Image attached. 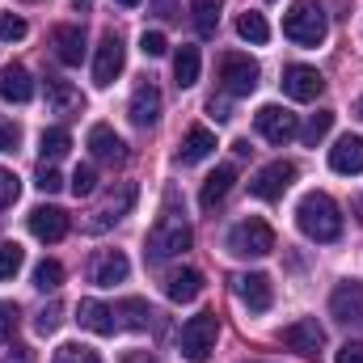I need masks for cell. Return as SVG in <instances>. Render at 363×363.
Here are the masks:
<instances>
[{
	"instance_id": "obj_1",
	"label": "cell",
	"mask_w": 363,
	"mask_h": 363,
	"mask_svg": "<svg viewBox=\"0 0 363 363\" xmlns=\"http://www.w3.org/2000/svg\"><path fill=\"white\" fill-rule=\"evenodd\" d=\"M296 224H300V233H304L308 241H321V245L342 237V211H338V203H334L325 190H313V194L300 199Z\"/></svg>"
},
{
	"instance_id": "obj_2",
	"label": "cell",
	"mask_w": 363,
	"mask_h": 363,
	"mask_svg": "<svg viewBox=\"0 0 363 363\" xmlns=\"http://www.w3.org/2000/svg\"><path fill=\"white\" fill-rule=\"evenodd\" d=\"M283 34H287L296 47H321L325 34H330V21H325L321 4H313V0H296V4L283 13Z\"/></svg>"
},
{
	"instance_id": "obj_3",
	"label": "cell",
	"mask_w": 363,
	"mask_h": 363,
	"mask_svg": "<svg viewBox=\"0 0 363 363\" xmlns=\"http://www.w3.org/2000/svg\"><path fill=\"white\" fill-rule=\"evenodd\" d=\"M190 241H194L190 224L182 220L174 207H165L161 220H157L152 233H148V258H152V262H165V258H174V254H186Z\"/></svg>"
},
{
	"instance_id": "obj_4",
	"label": "cell",
	"mask_w": 363,
	"mask_h": 363,
	"mask_svg": "<svg viewBox=\"0 0 363 363\" xmlns=\"http://www.w3.org/2000/svg\"><path fill=\"white\" fill-rule=\"evenodd\" d=\"M216 334H220V321H216V313H199V317H190L186 325H182V359L186 363H207L211 359V351H216Z\"/></svg>"
},
{
	"instance_id": "obj_5",
	"label": "cell",
	"mask_w": 363,
	"mask_h": 363,
	"mask_svg": "<svg viewBox=\"0 0 363 363\" xmlns=\"http://www.w3.org/2000/svg\"><path fill=\"white\" fill-rule=\"evenodd\" d=\"M271 250H274V228L267 220L250 216V220L233 224V233H228V254H237V258H267Z\"/></svg>"
},
{
	"instance_id": "obj_6",
	"label": "cell",
	"mask_w": 363,
	"mask_h": 363,
	"mask_svg": "<svg viewBox=\"0 0 363 363\" xmlns=\"http://www.w3.org/2000/svg\"><path fill=\"white\" fill-rule=\"evenodd\" d=\"M216 77H220V89L228 93V97H250V93L258 89V64L250 60V55H241V51H228V55H220V64H216Z\"/></svg>"
},
{
	"instance_id": "obj_7",
	"label": "cell",
	"mask_w": 363,
	"mask_h": 363,
	"mask_svg": "<svg viewBox=\"0 0 363 363\" xmlns=\"http://www.w3.org/2000/svg\"><path fill=\"white\" fill-rule=\"evenodd\" d=\"M330 317L347 330H363V283L347 279L330 291Z\"/></svg>"
},
{
	"instance_id": "obj_8",
	"label": "cell",
	"mask_w": 363,
	"mask_h": 363,
	"mask_svg": "<svg viewBox=\"0 0 363 363\" xmlns=\"http://www.w3.org/2000/svg\"><path fill=\"white\" fill-rule=\"evenodd\" d=\"M123 64H127V51H123V38L114 34V30H106L101 34V43H97V55H93V85H114L118 81V72H123Z\"/></svg>"
},
{
	"instance_id": "obj_9",
	"label": "cell",
	"mask_w": 363,
	"mask_h": 363,
	"mask_svg": "<svg viewBox=\"0 0 363 363\" xmlns=\"http://www.w3.org/2000/svg\"><path fill=\"white\" fill-rule=\"evenodd\" d=\"M135 194H140V190H135V182H118V190H110V194L101 199V207L93 211V220L85 224V228H89V233H101V228L118 224V220L135 207Z\"/></svg>"
},
{
	"instance_id": "obj_10",
	"label": "cell",
	"mask_w": 363,
	"mask_h": 363,
	"mask_svg": "<svg viewBox=\"0 0 363 363\" xmlns=\"http://www.w3.org/2000/svg\"><path fill=\"white\" fill-rule=\"evenodd\" d=\"M279 338H283V347L296 351V355H317V351L325 347V325H321L317 317H300V321L283 325Z\"/></svg>"
},
{
	"instance_id": "obj_11",
	"label": "cell",
	"mask_w": 363,
	"mask_h": 363,
	"mask_svg": "<svg viewBox=\"0 0 363 363\" xmlns=\"http://www.w3.org/2000/svg\"><path fill=\"white\" fill-rule=\"evenodd\" d=\"M296 165L291 161H271V165H262L258 174H254V182H250V190H254V199H267V203H274V199H283V190L296 182Z\"/></svg>"
},
{
	"instance_id": "obj_12",
	"label": "cell",
	"mask_w": 363,
	"mask_h": 363,
	"mask_svg": "<svg viewBox=\"0 0 363 363\" xmlns=\"http://www.w3.org/2000/svg\"><path fill=\"white\" fill-rule=\"evenodd\" d=\"M254 127H258V135L271 140V144H287L291 135H300V123H296V114H291L287 106H262V110L254 114Z\"/></svg>"
},
{
	"instance_id": "obj_13",
	"label": "cell",
	"mask_w": 363,
	"mask_h": 363,
	"mask_svg": "<svg viewBox=\"0 0 363 363\" xmlns=\"http://www.w3.org/2000/svg\"><path fill=\"white\" fill-rule=\"evenodd\" d=\"M321 89H325V81H321L317 68H308V64H291V68H283V93H287L291 101H317Z\"/></svg>"
},
{
	"instance_id": "obj_14",
	"label": "cell",
	"mask_w": 363,
	"mask_h": 363,
	"mask_svg": "<svg viewBox=\"0 0 363 363\" xmlns=\"http://www.w3.org/2000/svg\"><path fill=\"white\" fill-rule=\"evenodd\" d=\"M131 274V262H127V254L123 250H97L89 262V279L97 287H114V283H123Z\"/></svg>"
},
{
	"instance_id": "obj_15",
	"label": "cell",
	"mask_w": 363,
	"mask_h": 363,
	"mask_svg": "<svg viewBox=\"0 0 363 363\" xmlns=\"http://www.w3.org/2000/svg\"><path fill=\"white\" fill-rule=\"evenodd\" d=\"M233 287H237V300H241L250 313H267L274 304V287H271L267 274H237Z\"/></svg>"
},
{
	"instance_id": "obj_16",
	"label": "cell",
	"mask_w": 363,
	"mask_h": 363,
	"mask_svg": "<svg viewBox=\"0 0 363 363\" xmlns=\"http://www.w3.org/2000/svg\"><path fill=\"white\" fill-rule=\"evenodd\" d=\"M26 224H30V233H34L38 241H47V245L68 237V211H60V207H34Z\"/></svg>"
},
{
	"instance_id": "obj_17",
	"label": "cell",
	"mask_w": 363,
	"mask_h": 363,
	"mask_svg": "<svg viewBox=\"0 0 363 363\" xmlns=\"http://www.w3.org/2000/svg\"><path fill=\"white\" fill-rule=\"evenodd\" d=\"M89 152H93L97 165H123V161H127V144H123L106 123L89 127Z\"/></svg>"
},
{
	"instance_id": "obj_18",
	"label": "cell",
	"mask_w": 363,
	"mask_h": 363,
	"mask_svg": "<svg viewBox=\"0 0 363 363\" xmlns=\"http://www.w3.org/2000/svg\"><path fill=\"white\" fill-rule=\"evenodd\" d=\"M77 317H81V325H85V330L101 334V338H110V334H118V330H123V325H118L114 304H101V300H81V304H77Z\"/></svg>"
},
{
	"instance_id": "obj_19",
	"label": "cell",
	"mask_w": 363,
	"mask_h": 363,
	"mask_svg": "<svg viewBox=\"0 0 363 363\" xmlns=\"http://www.w3.org/2000/svg\"><path fill=\"white\" fill-rule=\"evenodd\" d=\"M127 114H131V123H135V127H152V123L161 118V89H157L152 81L135 85V93H131V106H127Z\"/></svg>"
},
{
	"instance_id": "obj_20",
	"label": "cell",
	"mask_w": 363,
	"mask_h": 363,
	"mask_svg": "<svg viewBox=\"0 0 363 363\" xmlns=\"http://www.w3.org/2000/svg\"><path fill=\"white\" fill-rule=\"evenodd\" d=\"M51 43H55V55H60V64L77 68V64L85 60V30H81V26H55Z\"/></svg>"
},
{
	"instance_id": "obj_21",
	"label": "cell",
	"mask_w": 363,
	"mask_h": 363,
	"mask_svg": "<svg viewBox=\"0 0 363 363\" xmlns=\"http://www.w3.org/2000/svg\"><path fill=\"white\" fill-rule=\"evenodd\" d=\"M233 182H237V169H233V165H220L216 174H207L203 190H199V207H203V211H216V207H220V203L228 199Z\"/></svg>"
},
{
	"instance_id": "obj_22",
	"label": "cell",
	"mask_w": 363,
	"mask_h": 363,
	"mask_svg": "<svg viewBox=\"0 0 363 363\" xmlns=\"http://www.w3.org/2000/svg\"><path fill=\"white\" fill-rule=\"evenodd\" d=\"M330 169L334 174H363V140L359 135H342L330 148Z\"/></svg>"
},
{
	"instance_id": "obj_23",
	"label": "cell",
	"mask_w": 363,
	"mask_h": 363,
	"mask_svg": "<svg viewBox=\"0 0 363 363\" xmlns=\"http://www.w3.org/2000/svg\"><path fill=\"white\" fill-rule=\"evenodd\" d=\"M199 291H203V274L194 271V267H182V271L165 274V296H169L174 304H190Z\"/></svg>"
},
{
	"instance_id": "obj_24",
	"label": "cell",
	"mask_w": 363,
	"mask_h": 363,
	"mask_svg": "<svg viewBox=\"0 0 363 363\" xmlns=\"http://www.w3.org/2000/svg\"><path fill=\"white\" fill-rule=\"evenodd\" d=\"M211 152H216V135H211L207 127H190V131L182 135L178 161L182 165H199V161H207Z\"/></svg>"
},
{
	"instance_id": "obj_25",
	"label": "cell",
	"mask_w": 363,
	"mask_h": 363,
	"mask_svg": "<svg viewBox=\"0 0 363 363\" xmlns=\"http://www.w3.org/2000/svg\"><path fill=\"white\" fill-rule=\"evenodd\" d=\"M0 97L4 101H30L34 97V81L21 64H4L0 68Z\"/></svg>"
},
{
	"instance_id": "obj_26",
	"label": "cell",
	"mask_w": 363,
	"mask_h": 363,
	"mask_svg": "<svg viewBox=\"0 0 363 363\" xmlns=\"http://www.w3.org/2000/svg\"><path fill=\"white\" fill-rule=\"evenodd\" d=\"M47 101L55 106V114H77L85 101H81V93L72 89L68 81H55V77H47Z\"/></svg>"
},
{
	"instance_id": "obj_27",
	"label": "cell",
	"mask_w": 363,
	"mask_h": 363,
	"mask_svg": "<svg viewBox=\"0 0 363 363\" xmlns=\"http://www.w3.org/2000/svg\"><path fill=\"white\" fill-rule=\"evenodd\" d=\"M220 0H194L190 4V17H194V30H199V38H211L216 34V26H220Z\"/></svg>"
},
{
	"instance_id": "obj_28",
	"label": "cell",
	"mask_w": 363,
	"mask_h": 363,
	"mask_svg": "<svg viewBox=\"0 0 363 363\" xmlns=\"http://www.w3.org/2000/svg\"><path fill=\"white\" fill-rule=\"evenodd\" d=\"M174 81H178V89H190L199 81V47H178V55H174Z\"/></svg>"
},
{
	"instance_id": "obj_29",
	"label": "cell",
	"mask_w": 363,
	"mask_h": 363,
	"mask_svg": "<svg viewBox=\"0 0 363 363\" xmlns=\"http://www.w3.org/2000/svg\"><path fill=\"white\" fill-rule=\"evenodd\" d=\"M68 148H72V135H68L64 127H47V131L38 135V152H43V161H60V157H68Z\"/></svg>"
},
{
	"instance_id": "obj_30",
	"label": "cell",
	"mask_w": 363,
	"mask_h": 363,
	"mask_svg": "<svg viewBox=\"0 0 363 363\" xmlns=\"http://www.w3.org/2000/svg\"><path fill=\"white\" fill-rule=\"evenodd\" d=\"M114 313H118V325L123 330H144L152 321V308L144 300H123V304H114Z\"/></svg>"
},
{
	"instance_id": "obj_31",
	"label": "cell",
	"mask_w": 363,
	"mask_h": 363,
	"mask_svg": "<svg viewBox=\"0 0 363 363\" xmlns=\"http://www.w3.org/2000/svg\"><path fill=\"white\" fill-rule=\"evenodd\" d=\"M237 34H241L245 43L262 47V43L271 38V26H267V17H262V13H241V17H237Z\"/></svg>"
},
{
	"instance_id": "obj_32",
	"label": "cell",
	"mask_w": 363,
	"mask_h": 363,
	"mask_svg": "<svg viewBox=\"0 0 363 363\" xmlns=\"http://www.w3.org/2000/svg\"><path fill=\"white\" fill-rule=\"evenodd\" d=\"M330 127H334V110H317V114H308V123L300 127V140L317 148V144L330 135Z\"/></svg>"
},
{
	"instance_id": "obj_33",
	"label": "cell",
	"mask_w": 363,
	"mask_h": 363,
	"mask_svg": "<svg viewBox=\"0 0 363 363\" xmlns=\"http://www.w3.org/2000/svg\"><path fill=\"white\" fill-rule=\"evenodd\" d=\"M60 283H64V267H60L55 258H43V262L34 267V287H38V291H55Z\"/></svg>"
},
{
	"instance_id": "obj_34",
	"label": "cell",
	"mask_w": 363,
	"mask_h": 363,
	"mask_svg": "<svg viewBox=\"0 0 363 363\" xmlns=\"http://www.w3.org/2000/svg\"><path fill=\"white\" fill-rule=\"evenodd\" d=\"M21 262H26V250L17 241H4L0 245V279H13V274L21 271Z\"/></svg>"
},
{
	"instance_id": "obj_35",
	"label": "cell",
	"mask_w": 363,
	"mask_h": 363,
	"mask_svg": "<svg viewBox=\"0 0 363 363\" xmlns=\"http://www.w3.org/2000/svg\"><path fill=\"white\" fill-rule=\"evenodd\" d=\"M55 363H101V355L93 347H81V342H68L55 351Z\"/></svg>"
},
{
	"instance_id": "obj_36",
	"label": "cell",
	"mask_w": 363,
	"mask_h": 363,
	"mask_svg": "<svg viewBox=\"0 0 363 363\" xmlns=\"http://www.w3.org/2000/svg\"><path fill=\"white\" fill-rule=\"evenodd\" d=\"M93 190H97V169H93V165H77V174H72V194L85 199Z\"/></svg>"
},
{
	"instance_id": "obj_37",
	"label": "cell",
	"mask_w": 363,
	"mask_h": 363,
	"mask_svg": "<svg viewBox=\"0 0 363 363\" xmlns=\"http://www.w3.org/2000/svg\"><path fill=\"white\" fill-rule=\"evenodd\" d=\"M17 194H21L17 174H13V169H0V211H4V207H13V203H17Z\"/></svg>"
},
{
	"instance_id": "obj_38",
	"label": "cell",
	"mask_w": 363,
	"mask_h": 363,
	"mask_svg": "<svg viewBox=\"0 0 363 363\" xmlns=\"http://www.w3.org/2000/svg\"><path fill=\"white\" fill-rule=\"evenodd\" d=\"M140 51H144V55H152V60H161V55L169 51V38H165L161 30H144V38H140Z\"/></svg>"
},
{
	"instance_id": "obj_39",
	"label": "cell",
	"mask_w": 363,
	"mask_h": 363,
	"mask_svg": "<svg viewBox=\"0 0 363 363\" xmlns=\"http://www.w3.org/2000/svg\"><path fill=\"white\" fill-rule=\"evenodd\" d=\"M60 321H64V308H60V304H47V308L38 313V321H34V330H38V334L47 338V334H55V330H60Z\"/></svg>"
},
{
	"instance_id": "obj_40",
	"label": "cell",
	"mask_w": 363,
	"mask_h": 363,
	"mask_svg": "<svg viewBox=\"0 0 363 363\" xmlns=\"http://www.w3.org/2000/svg\"><path fill=\"white\" fill-rule=\"evenodd\" d=\"M0 38L4 43H21L26 38V21L17 13H0Z\"/></svg>"
},
{
	"instance_id": "obj_41",
	"label": "cell",
	"mask_w": 363,
	"mask_h": 363,
	"mask_svg": "<svg viewBox=\"0 0 363 363\" xmlns=\"http://www.w3.org/2000/svg\"><path fill=\"white\" fill-rule=\"evenodd\" d=\"M17 321H21V313H17V304H9V300H0V342H9V338L17 334Z\"/></svg>"
},
{
	"instance_id": "obj_42",
	"label": "cell",
	"mask_w": 363,
	"mask_h": 363,
	"mask_svg": "<svg viewBox=\"0 0 363 363\" xmlns=\"http://www.w3.org/2000/svg\"><path fill=\"white\" fill-rule=\"evenodd\" d=\"M34 186H38L43 194H55V190L64 186V178H60V169H55V165H47V161H43V165H38V174H34Z\"/></svg>"
},
{
	"instance_id": "obj_43",
	"label": "cell",
	"mask_w": 363,
	"mask_h": 363,
	"mask_svg": "<svg viewBox=\"0 0 363 363\" xmlns=\"http://www.w3.org/2000/svg\"><path fill=\"white\" fill-rule=\"evenodd\" d=\"M207 114H211L216 123H228V118H233V101H228V93H224V97H211V101H207Z\"/></svg>"
},
{
	"instance_id": "obj_44",
	"label": "cell",
	"mask_w": 363,
	"mask_h": 363,
	"mask_svg": "<svg viewBox=\"0 0 363 363\" xmlns=\"http://www.w3.org/2000/svg\"><path fill=\"white\" fill-rule=\"evenodd\" d=\"M17 140H21L17 123H4V118H0V152H13V148H17Z\"/></svg>"
},
{
	"instance_id": "obj_45",
	"label": "cell",
	"mask_w": 363,
	"mask_h": 363,
	"mask_svg": "<svg viewBox=\"0 0 363 363\" xmlns=\"http://www.w3.org/2000/svg\"><path fill=\"white\" fill-rule=\"evenodd\" d=\"M334 363H363V342H342Z\"/></svg>"
},
{
	"instance_id": "obj_46",
	"label": "cell",
	"mask_w": 363,
	"mask_h": 363,
	"mask_svg": "<svg viewBox=\"0 0 363 363\" xmlns=\"http://www.w3.org/2000/svg\"><path fill=\"white\" fill-rule=\"evenodd\" d=\"M123 363H157L148 351H131V355H123Z\"/></svg>"
},
{
	"instance_id": "obj_47",
	"label": "cell",
	"mask_w": 363,
	"mask_h": 363,
	"mask_svg": "<svg viewBox=\"0 0 363 363\" xmlns=\"http://www.w3.org/2000/svg\"><path fill=\"white\" fill-rule=\"evenodd\" d=\"M72 4H77L81 13H89V9H93V0H72Z\"/></svg>"
},
{
	"instance_id": "obj_48",
	"label": "cell",
	"mask_w": 363,
	"mask_h": 363,
	"mask_svg": "<svg viewBox=\"0 0 363 363\" xmlns=\"http://www.w3.org/2000/svg\"><path fill=\"white\" fill-rule=\"evenodd\" d=\"M355 114H359V118H363V97H359V101H355Z\"/></svg>"
},
{
	"instance_id": "obj_49",
	"label": "cell",
	"mask_w": 363,
	"mask_h": 363,
	"mask_svg": "<svg viewBox=\"0 0 363 363\" xmlns=\"http://www.w3.org/2000/svg\"><path fill=\"white\" fill-rule=\"evenodd\" d=\"M118 4H127V9H135V4H140V0H118Z\"/></svg>"
},
{
	"instance_id": "obj_50",
	"label": "cell",
	"mask_w": 363,
	"mask_h": 363,
	"mask_svg": "<svg viewBox=\"0 0 363 363\" xmlns=\"http://www.w3.org/2000/svg\"><path fill=\"white\" fill-rule=\"evenodd\" d=\"M26 4H34V0H26Z\"/></svg>"
}]
</instances>
